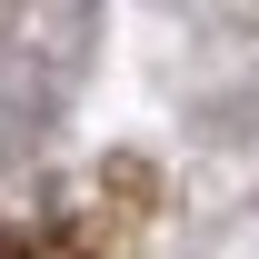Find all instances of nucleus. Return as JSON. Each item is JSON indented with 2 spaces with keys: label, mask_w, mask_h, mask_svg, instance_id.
Here are the masks:
<instances>
[{
  "label": "nucleus",
  "mask_w": 259,
  "mask_h": 259,
  "mask_svg": "<svg viewBox=\"0 0 259 259\" xmlns=\"http://www.w3.org/2000/svg\"><path fill=\"white\" fill-rule=\"evenodd\" d=\"M140 209H150V169L120 160L90 180L80 209H40V220L0 209V259H120L140 239Z\"/></svg>",
  "instance_id": "f257e3e1"
}]
</instances>
